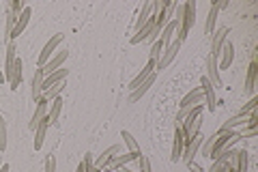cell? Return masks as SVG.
Wrapping results in <instances>:
<instances>
[{
    "label": "cell",
    "mask_w": 258,
    "mask_h": 172,
    "mask_svg": "<svg viewBox=\"0 0 258 172\" xmlns=\"http://www.w3.org/2000/svg\"><path fill=\"white\" fill-rule=\"evenodd\" d=\"M176 20H179V28H176V39L183 41L187 39L191 26L196 24V3L194 0H187V3H183L176 7Z\"/></svg>",
    "instance_id": "6da1fadb"
},
{
    "label": "cell",
    "mask_w": 258,
    "mask_h": 172,
    "mask_svg": "<svg viewBox=\"0 0 258 172\" xmlns=\"http://www.w3.org/2000/svg\"><path fill=\"white\" fill-rule=\"evenodd\" d=\"M203 112H205V105H203V103L194 105L191 112H189L187 117H185V121L181 123V132H183L185 144H187L194 136H198L200 127H203Z\"/></svg>",
    "instance_id": "7a4b0ae2"
},
{
    "label": "cell",
    "mask_w": 258,
    "mask_h": 172,
    "mask_svg": "<svg viewBox=\"0 0 258 172\" xmlns=\"http://www.w3.org/2000/svg\"><path fill=\"white\" fill-rule=\"evenodd\" d=\"M62 39H64V35H62V32H58V35H54V37H52V39H50V41H47V43H45L43 52L39 54V61H37V67H39V69H41L43 65H45L47 61L52 59V54L56 52V47H58V45L62 43Z\"/></svg>",
    "instance_id": "3957f363"
},
{
    "label": "cell",
    "mask_w": 258,
    "mask_h": 172,
    "mask_svg": "<svg viewBox=\"0 0 258 172\" xmlns=\"http://www.w3.org/2000/svg\"><path fill=\"white\" fill-rule=\"evenodd\" d=\"M179 50H181V41H179V39H174L170 45L164 47V52H161V59H159L157 65H155V71H157V69H166L168 65H170V63L176 59Z\"/></svg>",
    "instance_id": "277c9868"
},
{
    "label": "cell",
    "mask_w": 258,
    "mask_h": 172,
    "mask_svg": "<svg viewBox=\"0 0 258 172\" xmlns=\"http://www.w3.org/2000/svg\"><path fill=\"white\" fill-rule=\"evenodd\" d=\"M203 142H205V138L198 134V136H194L191 140L183 146V155H181V159H183L185 163H187V166H189V163H194V157H196V153L200 151V146H203Z\"/></svg>",
    "instance_id": "5b68a950"
},
{
    "label": "cell",
    "mask_w": 258,
    "mask_h": 172,
    "mask_svg": "<svg viewBox=\"0 0 258 172\" xmlns=\"http://www.w3.org/2000/svg\"><path fill=\"white\" fill-rule=\"evenodd\" d=\"M200 91H203V97L207 99V112H215L217 108V99H215V86L209 82L207 76L200 78Z\"/></svg>",
    "instance_id": "8992f818"
},
{
    "label": "cell",
    "mask_w": 258,
    "mask_h": 172,
    "mask_svg": "<svg viewBox=\"0 0 258 172\" xmlns=\"http://www.w3.org/2000/svg\"><path fill=\"white\" fill-rule=\"evenodd\" d=\"M232 61H235V47H232V43L226 39V43L220 50V56H217V69H228L232 65Z\"/></svg>",
    "instance_id": "52a82bcc"
},
{
    "label": "cell",
    "mask_w": 258,
    "mask_h": 172,
    "mask_svg": "<svg viewBox=\"0 0 258 172\" xmlns=\"http://www.w3.org/2000/svg\"><path fill=\"white\" fill-rule=\"evenodd\" d=\"M230 35V28L228 26H220L215 32H213V41H211V54L215 56H220V50H222V45L226 43V37Z\"/></svg>",
    "instance_id": "ba28073f"
},
{
    "label": "cell",
    "mask_w": 258,
    "mask_h": 172,
    "mask_svg": "<svg viewBox=\"0 0 258 172\" xmlns=\"http://www.w3.org/2000/svg\"><path fill=\"white\" fill-rule=\"evenodd\" d=\"M183 146H185V140H183V132H181V125L174 123V136H172V161H179L181 155H183Z\"/></svg>",
    "instance_id": "9c48e42d"
},
{
    "label": "cell",
    "mask_w": 258,
    "mask_h": 172,
    "mask_svg": "<svg viewBox=\"0 0 258 172\" xmlns=\"http://www.w3.org/2000/svg\"><path fill=\"white\" fill-rule=\"evenodd\" d=\"M207 78L213 86H222V78H220V69H217V59L213 54L207 56Z\"/></svg>",
    "instance_id": "30bf717a"
},
{
    "label": "cell",
    "mask_w": 258,
    "mask_h": 172,
    "mask_svg": "<svg viewBox=\"0 0 258 172\" xmlns=\"http://www.w3.org/2000/svg\"><path fill=\"white\" fill-rule=\"evenodd\" d=\"M30 15H32V11L28 9V7H24V11L20 13V18H18V22H15V28H13V32H11V39H9V43L13 39H18L24 30H26V26H28V22H30Z\"/></svg>",
    "instance_id": "8fae6325"
},
{
    "label": "cell",
    "mask_w": 258,
    "mask_h": 172,
    "mask_svg": "<svg viewBox=\"0 0 258 172\" xmlns=\"http://www.w3.org/2000/svg\"><path fill=\"white\" fill-rule=\"evenodd\" d=\"M45 117H47V101L41 97V99L37 101V110H35V114H32V119H30V123H28V129H30V132H35L37 125H39V123H41Z\"/></svg>",
    "instance_id": "7c38bea8"
},
{
    "label": "cell",
    "mask_w": 258,
    "mask_h": 172,
    "mask_svg": "<svg viewBox=\"0 0 258 172\" xmlns=\"http://www.w3.org/2000/svg\"><path fill=\"white\" fill-rule=\"evenodd\" d=\"M41 93H43V71L41 69H35V76H32V84H30V95H32V101H39L41 99Z\"/></svg>",
    "instance_id": "4fadbf2b"
},
{
    "label": "cell",
    "mask_w": 258,
    "mask_h": 172,
    "mask_svg": "<svg viewBox=\"0 0 258 172\" xmlns=\"http://www.w3.org/2000/svg\"><path fill=\"white\" fill-rule=\"evenodd\" d=\"M67 56H69V52H58V54L54 56V59L47 61V63L43 65V67H41L43 78H45V76H50V73H54V71H58V69H60V65H62L64 61H67Z\"/></svg>",
    "instance_id": "5bb4252c"
},
{
    "label": "cell",
    "mask_w": 258,
    "mask_h": 172,
    "mask_svg": "<svg viewBox=\"0 0 258 172\" xmlns=\"http://www.w3.org/2000/svg\"><path fill=\"white\" fill-rule=\"evenodd\" d=\"M140 155L138 153H125V155H116V157H112L110 161H108V170H118V168H125L129 161H136Z\"/></svg>",
    "instance_id": "9a60e30c"
},
{
    "label": "cell",
    "mask_w": 258,
    "mask_h": 172,
    "mask_svg": "<svg viewBox=\"0 0 258 172\" xmlns=\"http://www.w3.org/2000/svg\"><path fill=\"white\" fill-rule=\"evenodd\" d=\"M155 65H157L155 61H149V63H147V67H144V69L138 73V76H136V78L132 80V84H129V88H132V91H136V88H138L144 80H149V78L153 76V73H155Z\"/></svg>",
    "instance_id": "2e32d148"
},
{
    "label": "cell",
    "mask_w": 258,
    "mask_h": 172,
    "mask_svg": "<svg viewBox=\"0 0 258 172\" xmlns=\"http://www.w3.org/2000/svg\"><path fill=\"white\" fill-rule=\"evenodd\" d=\"M116 153H120V146H118V144H114V146H110V149H106V151L99 155V157L95 159V168H97V170L106 168V166H108V161H110L112 157H116Z\"/></svg>",
    "instance_id": "e0dca14e"
},
{
    "label": "cell",
    "mask_w": 258,
    "mask_h": 172,
    "mask_svg": "<svg viewBox=\"0 0 258 172\" xmlns=\"http://www.w3.org/2000/svg\"><path fill=\"white\" fill-rule=\"evenodd\" d=\"M155 78H157V71L153 73V76H151L149 80H144L142 84H140L138 88H136V91H132V95H129V103H136V101H138L140 97H142L144 93H147V91H149V88H151L153 84H155Z\"/></svg>",
    "instance_id": "ac0fdd59"
},
{
    "label": "cell",
    "mask_w": 258,
    "mask_h": 172,
    "mask_svg": "<svg viewBox=\"0 0 258 172\" xmlns=\"http://www.w3.org/2000/svg\"><path fill=\"white\" fill-rule=\"evenodd\" d=\"M203 99H205V97H203V91H200V88H194V91H189L187 95H185L183 97V101L179 103L181 105V108H194V105H198V103H203Z\"/></svg>",
    "instance_id": "d6986e66"
},
{
    "label": "cell",
    "mask_w": 258,
    "mask_h": 172,
    "mask_svg": "<svg viewBox=\"0 0 258 172\" xmlns=\"http://www.w3.org/2000/svg\"><path fill=\"white\" fill-rule=\"evenodd\" d=\"M67 76H69V69H58V71L50 73V76H45L43 78V91H47V88L54 86V84H60V82H64V78H67Z\"/></svg>",
    "instance_id": "ffe728a7"
},
{
    "label": "cell",
    "mask_w": 258,
    "mask_h": 172,
    "mask_svg": "<svg viewBox=\"0 0 258 172\" xmlns=\"http://www.w3.org/2000/svg\"><path fill=\"white\" fill-rule=\"evenodd\" d=\"M15 59H18V47H15V43L11 41L9 47H7V63H5V80L11 78L13 73V65H15Z\"/></svg>",
    "instance_id": "44dd1931"
},
{
    "label": "cell",
    "mask_w": 258,
    "mask_h": 172,
    "mask_svg": "<svg viewBox=\"0 0 258 172\" xmlns=\"http://www.w3.org/2000/svg\"><path fill=\"white\" fill-rule=\"evenodd\" d=\"M256 76H258V65H256V59H252L247 67V78H245V91L254 95V86H256Z\"/></svg>",
    "instance_id": "7402d4cb"
},
{
    "label": "cell",
    "mask_w": 258,
    "mask_h": 172,
    "mask_svg": "<svg viewBox=\"0 0 258 172\" xmlns=\"http://www.w3.org/2000/svg\"><path fill=\"white\" fill-rule=\"evenodd\" d=\"M60 112H62V99L60 97H56V99L52 101V108L47 110V123H50V125H58Z\"/></svg>",
    "instance_id": "603a6c76"
},
{
    "label": "cell",
    "mask_w": 258,
    "mask_h": 172,
    "mask_svg": "<svg viewBox=\"0 0 258 172\" xmlns=\"http://www.w3.org/2000/svg\"><path fill=\"white\" fill-rule=\"evenodd\" d=\"M47 127H50V123H47V117L39 123L37 129H35V151H39L43 146V140H45V132H47Z\"/></svg>",
    "instance_id": "cb8c5ba5"
},
{
    "label": "cell",
    "mask_w": 258,
    "mask_h": 172,
    "mask_svg": "<svg viewBox=\"0 0 258 172\" xmlns=\"http://www.w3.org/2000/svg\"><path fill=\"white\" fill-rule=\"evenodd\" d=\"M217 15H220V9H217V3H213V5H211V9H209V15H207L205 35H213V30H215V22H217Z\"/></svg>",
    "instance_id": "d4e9b609"
},
{
    "label": "cell",
    "mask_w": 258,
    "mask_h": 172,
    "mask_svg": "<svg viewBox=\"0 0 258 172\" xmlns=\"http://www.w3.org/2000/svg\"><path fill=\"white\" fill-rule=\"evenodd\" d=\"M20 82H22V59L18 56V59H15V65H13V73L9 78V84H11L13 91L20 86Z\"/></svg>",
    "instance_id": "484cf974"
},
{
    "label": "cell",
    "mask_w": 258,
    "mask_h": 172,
    "mask_svg": "<svg viewBox=\"0 0 258 172\" xmlns=\"http://www.w3.org/2000/svg\"><path fill=\"white\" fill-rule=\"evenodd\" d=\"M120 138H123V142H125V146L129 149V153H138V155H142L138 142H136V138H134L132 134H129L127 129H123V132H120Z\"/></svg>",
    "instance_id": "4316f807"
},
{
    "label": "cell",
    "mask_w": 258,
    "mask_h": 172,
    "mask_svg": "<svg viewBox=\"0 0 258 172\" xmlns=\"http://www.w3.org/2000/svg\"><path fill=\"white\" fill-rule=\"evenodd\" d=\"M151 11H153V3L149 0V3H144V5H142V11H140V15H138V20H136V28H138V30L149 22Z\"/></svg>",
    "instance_id": "83f0119b"
},
{
    "label": "cell",
    "mask_w": 258,
    "mask_h": 172,
    "mask_svg": "<svg viewBox=\"0 0 258 172\" xmlns=\"http://www.w3.org/2000/svg\"><path fill=\"white\" fill-rule=\"evenodd\" d=\"M62 88H64V82H60V84H54V86H50L47 91H43V99L50 103V101H54L56 97H60V93H62Z\"/></svg>",
    "instance_id": "f1b7e54d"
},
{
    "label": "cell",
    "mask_w": 258,
    "mask_h": 172,
    "mask_svg": "<svg viewBox=\"0 0 258 172\" xmlns=\"http://www.w3.org/2000/svg\"><path fill=\"white\" fill-rule=\"evenodd\" d=\"M243 127V125H247V117L243 119V117H232L230 121H224V125L220 127V129H235V127Z\"/></svg>",
    "instance_id": "f546056e"
},
{
    "label": "cell",
    "mask_w": 258,
    "mask_h": 172,
    "mask_svg": "<svg viewBox=\"0 0 258 172\" xmlns=\"http://www.w3.org/2000/svg\"><path fill=\"white\" fill-rule=\"evenodd\" d=\"M256 105H258V97H256V95H252V99H249V101L243 105V108L239 110V114H237V117H243V119H245L249 112H254V110H256Z\"/></svg>",
    "instance_id": "4dcf8cb0"
},
{
    "label": "cell",
    "mask_w": 258,
    "mask_h": 172,
    "mask_svg": "<svg viewBox=\"0 0 258 172\" xmlns=\"http://www.w3.org/2000/svg\"><path fill=\"white\" fill-rule=\"evenodd\" d=\"M161 52H164V45H161V41L157 39L155 43L151 45V54H149V61H155V63H157V61L161 59Z\"/></svg>",
    "instance_id": "1f68e13d"
},
{
    "label": "cell",
    "mask_w": 258,
    "mask_h": 172,
    "mask_svg": "<svg viewBox=\"0 0 258 172\" xmlns=\"http://www.w3.org/2000/svg\"><path fill=\"white\" fill-rule=\"evenodd\" d=\"M7 149V123L0 117V151Z\"/></svg>",
    "instance_id": "d6a6232c"
},
{
    "label": "cell",
    "mask_w": 258,
    "mask_h": 172,
    "mask_svg": "<svg viewBox=\"0 0 258 172\" xmlns=\"http://www.w3.org/2000/svg\"><path fill=\"white\" fill-rule=\"evenodd\" d=\"M82 163H84V170H86V172H101V170H97V168H95V159H93V155H91V153H86V155H84V161H82Z\"/></svg>",
    "instance_id": "836d02e7"
},
{
    "label": "cell",
    "mask_w": 258,
    "mask_h": 172,
    "mask_svg": "<svg viewBox=\"0 0 258 172\" xmlns=\"http://www.w3.org/2000/svg\"><path fill=\"white\" fill-rule=\"evenodd\" d=\"M45 172H56V157L50 155V157L45 159Z\"/></svg>",
    "instance_id": "e575fe53"
},
{
    "label": "cell",
    "mask_w": 258,
    "mask_h": 172,
    "mask_svg": "<svg viewBox=\"0 0 258 172\" xmlns=\"http://www.w3.org/2000/svg\"><path fill=\"white\" fill-rule=\"evenodd\" d=\"M138 161H140V172H151V163H149V159L144 157V155H140Z\"/></svg>",
    "instance_id": "d590c367"
},
{
    "label": "cell",
    "mask_w": 258,
    "mask_h": 172,
    "mask_svg": "<svg viewBox=\"0 0 258 172\" xmlns=\"http://www.w3.org/2000/svg\"><path fill=\"white\" fill-rule=\"evenodd\" d=\"M189 172H205V170L200 168L198 163H189Z\"/></svg>",
    "instance_id": "8d00e7d4"
},
{
    "label": "cell",
    "mask_w": 258,
    "mask_h": 172,
    "mask_svg": "<svg viewBox=\"0 0 258 172\" xmlns=\"http://www.w3.org/2000/svg\"><path fill=\"white\" fill-rule=\"evenodd\" d=\"M0 172H9V163H3V166H0Z\"/></svg>",
    "instance_id": "74e56055"
},
{
    "label": "cell",
    "mask_w": 258,
    "mask_h": 172,
    "mask_svg": "<svg viewBox=\"0 0 258 172\" xmlns=\"http://www.w3.org/2000/svg\"><path fill=\"white\" fill-rule=\"evenodd\" d=\"M76 172H86V170H84V163H80V166H78V170H76Z\"/></svg>",
    "instance_id": "f35d334b"
},
{
    "label": "cell",
    "mask_w": 258,
    "mask_h": 172,
    "mask_svg": "<svg viewBox=\"0 0 258 172\" xmlns=\"http://www.w3.org/2000/svg\"><path fill=\"white\" fill-rule=\"evenodd\" d=\"M118 172H134V170H129V168H118Z\"/></svg>",
    "instance_id": "ab89813d"
},
{
    "label": "cell",
    "mask_w": 258,
    "mask_h": 172,
    "mask_svg": "<svg viewBox=\"0 0 258 172\" xmlns=\"http://www.w3.org/2000/svg\"><path fill=\"white\" fill-rule=\"evenodd\" d=\"M0 82H5V71H0Z\"/></svg>",
    "instance_id": "60d3db41"
}]
</instances>
